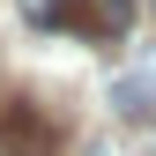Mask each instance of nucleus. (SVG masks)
Returning a JSON list of instances; mask_svg holds the SVG:
<instances>
[{"label": "nucleus", "instance_id": "obj_3", "mask_svg": "<svg viewBox=\"0 0 156 156\" xmlns=\"http://www.w3.org/2000/svg\"><path fill=\"white\" fill-rule=\"evenodd\" d=\"M89 30L97 37H126L134 30V0H97V8H89Z\"/></svg>", "mask_w": 156, "mask_h": 156}, {"label": "nucleus", "instance_id": "obj_1", "mask_svg": "<svg viewBox=\"0 0 156 156\" xmlns=\"http://www.w3.org/2000/svg\"><path fill=\"white\" fill-rule=\"evenodd\" d=\"M0 156H60L52 112H37L30 97H8L0 104Z\"/></svg>", "mask_w": 156, "mask_h": 156}, {"label": "nucleus", "instance_id": "obj_2", "mask_svg": "<svg viewBox=\"0 0 156 156\" xmlns=\"http://www.w3.org/2000/svg\"><path fill=\"white\" fill-rule=\"evenodd\" d=\"M15 8H23V23H30V30H89L82 0H15Z\"/></svg>", "mask_w": 156, "mask_h": 156}, {"label": "nucleus", "instance_id": "obj_4", "mask_svg": "<svg viewBox=\"0 0 156 156\" xmlns=\"http://www.w3.org/2000/svg\"><path fill=\"white\" fill-rule=\"evenodd\" d=\"M134 74H141V82H149V89H156V45H149V52H141V67H134Z\"/></svg>", "mask_w": 156, "mask_h": 156}]
</instances>
